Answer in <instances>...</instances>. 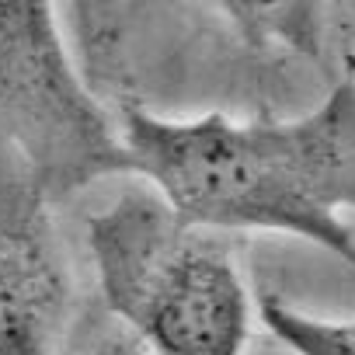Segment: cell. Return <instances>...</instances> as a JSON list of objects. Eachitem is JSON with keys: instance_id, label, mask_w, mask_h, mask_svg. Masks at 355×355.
<instances>
[{"instance_id": "cell-4", "label": "cell", "mask_w": 355, "mask_h": 355, "mask_svg": "<svg viewBox=\"0 0 355 355\" xmlns=\"http://www.w3.org/2000/svg\"><path fill=\"white\" fill-rule=\"evenodd\" d=\"M49 206L0 136V355H56L70 324V272Z\"/></svg>"}, {"instance_id": "cell-5", "label": "cell", "mask_w": 355, "mask_h": 355, "mask_svg": "<svg viewBox=\"0 0 355 355\" xmlns=\"http://www.w3.org/2000/svg\"><path fill=\"white\" fill-rule=\"evenodd\" d=\"M258 320L293 355H355V320L306 313L268 289L258 293Z\"/></svg>"}, {"instance_id": "cell-6", "label": "cell", "mask_w": 355, "mask_h": 355, "mask_svg": "<svg viewBox=\"0 0 355 355\" xmlns=\"http://www.w3.org/2000/svg\"><path fill=\"white\" fill-rule=\"evenodd\" d=\"M91 355H146V352H143V345H139V341H132L125 331H115V334L101 338V341L94 345V352H91Z\"/></svg>"}, {"instance_id": "cell-3", "label": "cell", "mask_w": 355, "mask_h": 355, "mask_svg": "<svg viewBox=\"0 0 355 355\" xmlns=\"http://www.w3.org/2000/svg\"><path fill=\"white\" fill-rule=\"evenodd\" d=\"M0 136L49 202L132 174L119 119L77 73L42 0H0Z\"/></svg>"}, {"instance_id": "cell-1", "label": "cell", "mask_w": 355, "mask_h": 355, "mask_svg": "<svg viewBox=\"0 0 355 355\" xmlns=\"http://www.w3.org/2000/svg\"><path fill=\"white\" fill-rule=\"evenodd\" d=\"M132 174L189 227L286 234L355 268V84H338L296 119H164L139 105L119 115Z\"/></svg>"}, {"instance_id": "cell-2", "label": "cell", "mask_w": 355, "mask_h": 355, "mask_svg": "<svg viewBox=\"0 0 355 355\" xmlns=\"http://www.w3.org/2000/svg\"><path fill=\"white\" fill-rule=\"evenodd\" d=\"M105 306L146 355H244L251 293L230 244L136 182L87 216Z\"/></svg>"}]
</instances>
